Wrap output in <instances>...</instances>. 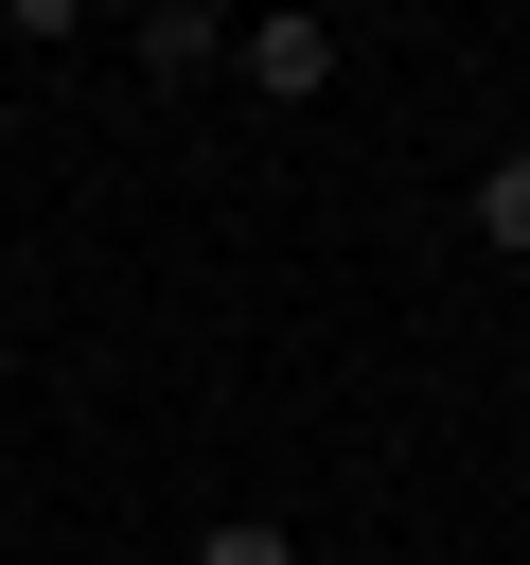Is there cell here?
I'll return each mask as SVG.
<instances>
[{
	"mask_svg": "<svg viewBox=\"0 0 530 565\" xmlns=\"http://www.w3.org/2000/svg\"><path fill=\"white\" fill-rule=\"evenodd\" d=\"M230 53H247V88H265V106H318V88H336V18H300V0H265Z\"/></svg>",
	"mask_w": 530,
	"mask_h": 565,
	"instance_id": "obj_1",
	"label": "cell"
},
{
	"mask_svg": "<svg viewBox=\"0 0 530 565\" xmlns=\"http://www.w3.org/2000/svg\"><path fill=\"white\" fill-rule=\"evenodd\" d=\"M477 247H495V265H530V141L477 177Z\"/></svg>",
	"mask_w": 530,
	"mask_h": 565,
	"instance_id": "obj_2",
	"label": "cell"
},
{
	"mask_svg": "<svg viewBox=\"0 0 530 565\" xmlns=\"http://www.w3.org/2000/svg\"><path fill=\"white\" fill-rule=\"evenodd\" d=\"M141 71H212V0H141Z\"/></svg>",
	"mask_w": 530,
	"mask_h": 565,
	"instance_id": "obj_3",
	"label": "cell"
},
{
	"mask_svg": "<svg viewBox=\"0 0 530 565\" xmlns=\"http://www.w3.org/2000/svg\"><path fill=\"white\" fill-rule=\"evenodd\" d=\"M194 565H300V547H283L265 512H212V530H194Z\"/></svg>",
	"mask_w": 530,
	"mask_h": 565,
	"instance_id": "obj_4",
	"label": "cell"
},
{
	"mask_svg": "<svg viewBox=\"0 0 530 565\" xmlns=\"http://www.w3.org/2000/svg\"><path fill=\"white\" fill-rule=\"evenodd\" d=\"M0 18H18V35H71V18H88V0H0Z\"/></svg>",
	"mask_w": 530,
	"mask_h": 565,
	"instance_id": "obj_5",
	"label": "cell"
}]
</instances>
